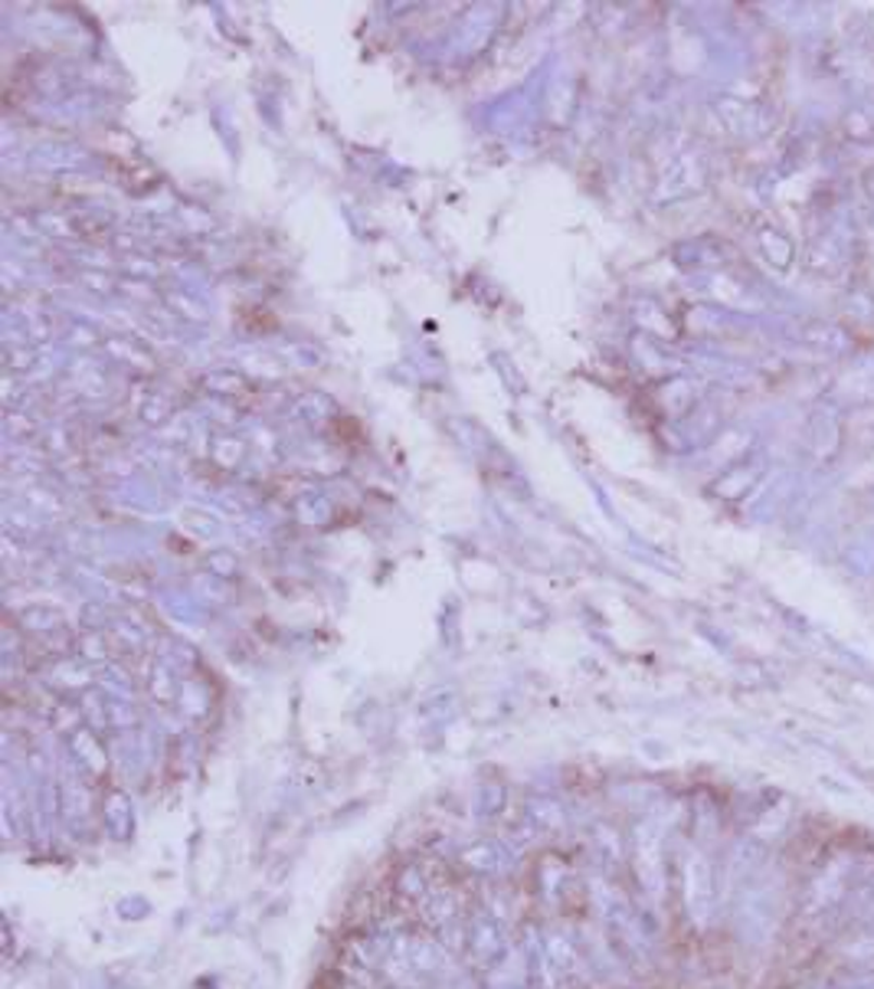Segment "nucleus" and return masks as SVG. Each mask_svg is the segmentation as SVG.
<instances>
[{"mask_svg":"<svg viewBox=\"0 0 874 989\" xmlns=\"http://www.w3.org/2000/svg\"><path fill=\"white\" fill-rule=\"evenodd\" d=\"M711 901H714L711 862L701 852H688V859H685V904L698 921H704L708 911H711Z\"/></svg>","mask_w":874,"mask_h":989,"instance_id":"f257e3e1","label":"nucleus"},{"mask_svg":"<svg viewBox=\"0 0 874 989\" xmlns=\"http://www.w3.org/2000/svg\"><path fill=\"white\" fill-rule=\"evenodd\" d=\"M845 878H848V859L828 862V865L815 875V881H812V888H809L806 911H809V914H819V911L832 907V904L845 894Z\"/></svg>","mask_w":874,"mask_h":989,"instance_id":"f03ea898","label":"nucleus"},{"mask_svg":"<svg viewBox=\"0 0 874 989\" xmlns=\"http://www.w3.org/2000/svg\"><path fill=\"white\" fill-rule=\"evenodd\" d=\"M636 872H639L646 891L662 888V842L652 826H642L636 832Z\"/></svg>","mask_w":874,"mask_h":989,"instance_id":"7ed1b4c3","label":"nucleus"},{"mask_svg":"<svg viewBox=\"0 0 874 989\" xmlns=\"http://www.w3.org/2000/svg\"><path fill=\"white\" fill-rule=\"evenodd\" d=\"M848 956H858V960H867V956H874V934H867V937H858L851 947H848Z\"/></svg>","mask_w":874,"mask_h":989,"instance_id":"20e7f679","label":"nucleus"}]
</instances>
